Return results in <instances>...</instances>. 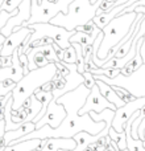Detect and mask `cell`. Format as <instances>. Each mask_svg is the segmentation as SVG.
<instances>
[{
  "label": "cell",
  "mask_w": 145,
  "mask_h": 151,
  "mask_svg": "<svg viewBox=\"0 0 145 151\" xmlns=\"http://www.w3.org/2000/svg\"><path fill=\"white\" fill-rule=\"evenodd\" d=\"M139 138H140L141 141H145V127L141 131H139Z\"/></svg>",
  "instance_id": "83f0119b"
},
{
  "label": "cell",
  "mask_w": 145,
  "mask_h": 151,
  "mask_svg": "<svg viewBox=\"0 0 145 151\" xmlns=\"http://www.w3.org/2000/svg\"><path fill=\"white\" fill-rule=\"evenodd\" d=\"M74 0H32V12H31V19L24 21L21 25L28 27L32 24L37 23H49L54 16H57L60 12L68 13L69 12V5Z\"/></svg>",
  "instance_id": "8992f818"
},
{
  "label": "cell",
  "mask_w": 145,
  "mask_h": 151,
  "mask_svg": "<svg viewBox=\"0 0 145 151\" xmlns=\"http://www.w3.org/2000/svg\"><path fill=\"white\" fill-rule=\"evenodd\" d=\"M83 151H94V150H91V149H88V147H87V149H86V150H83Z\"/></svg>",
  "instance_id": "d6a6232c"
},
{
  "label": "cell",
  "mask_w": 145,
  "mask_h": 151,
  "mask_svg": "<svg viewBox=\"0 0 145 151\" xmlns=\"http://www.w3.org/2000/svg\"><path fill=\"white\" fill-rule=\"evenodd\" d=\"M8 93H11V90H8L7 88H4V86L1 85V82H0V97H4V96H7Z\"/></svg>",
  "instance_id": "4316f807"
},
{
  "label": "cell",
  "mask_w": 145,
  "mask_h": 151,
  "mask_svg": "<svg viewBox=\"0 0 145 151\" xmlns=\"http://www.w3.org/2000/svg\"><path fill=\"white\" fill-rule=\"evenodd\" d=\"M95 29H96V25H95V23H94V21L91 20V21H88V23L83 24V25H79V27H78L77 29H75V31L85 32V33H87V35H92Z\"/></svg>",
  "instance_id": "7402d4cb"
},
{
  "label": "cell",
  "mask_w": 145,
  "mask_h": 151,
  "mask_svg": "<svg viewBox=\"0 0 145 151\" xmlns=\"http://www.w3.org/2000/svg\"><path fill=\"white\" fill-rule=\"evenodd\" d=\"M33 29L31 27H16L13 29V32L8 37H5V41L3 42V45L0 47V56L7 57V56H12L17 48H20V45L24 42V40L28 36H31Z\"/></svg>",
  "instance_id": "9c48e42d"
},
{
  "label": "cell",
  "mask_w": 145,
  "mask_h": 151,
  "mask_svg": "<svg viewBox=\"0 0 145 151\" xmlns=\"http://www.w3.org/2000/svg\"><path fill=\"white\" fill-rule=\"evenodd\" d=\"M7 146V142H5V139L3 138V137H0V147H5Z\"/></svg>",
  "instance_id": "f1b7e54d"
},
{
  "label": "cell",
  "mask_w": 145,
  "mask_h": 151,
  "mask_svg": "<svg viewBox=\"0 0 145 151\" xmlns=\"http://www.w3.org/2000/svg\"><path fill=\"white\" fill-rule=\"evenodd\" d=\"M108 135L112 141L117 143L120 151L127 149V134H125V130L123 131V133H117V131L111 126V129H109V131H108Z\"/></svg>",
  "instance_id": "e0dca14e"
},
{
  "label": "cell",
  "mask_w": 145,
  "mask_h": 151,
  "mask_svg": "<svg viewBox=\"0 0 145 151\" xmlns=\"http://www.w3.org/2000/svg\"><path fill=\"white\" fill-rule=\"evenodd\" d=\"M83 77H85V86L86 88H88L91 90V89L94 88V86H95V83H96V80L95 78H94V76L90 73V72H85V73H83Z\"/></svg>",
  "instance_id": "603a6c76"
},
{
  "label": "cell",
  "mask_w": 145,
  "mask_h": 151,
  "mask_svg": "<svg viewBox=\"0 0 145 151\" xmlns=\"http://www.w3.org/2000/svg\"><path fill=\"white\" fill-rule=\"evenodd\" d=\"M4 41H5V37L3 36V35H0V47L3 45V42H4Z\"/></svg>",
  "instance_id": "4dcf8cb0"
},
{
  "label": "cell",
  "mask_w": 145,
  "mask_h": 151,
  "mask_svg": "<svg viewBox=\"0 0 145 151\" xmlns=\"http://www.w3.org/2000/svg\"><path fill=\"white\" fill-rule=\"evenodd\" d=\"M36 130V123L34 122H25L24 125H21L18 129L16 130H11V131H5V134L3 135V138L7 142V146L11 145L13 141H17L18 138L26 135V134H31L32 131Z\"/></svg>",
  "instance_id": "5bb4252c"
},
{
  "label": "cell",
  "mask_w": 145,
  "mask_h": 151,
  "mask_svg": "<svg viewBox=\"0 0 145 151\" xmlns=\"http://www.w3.org/2000/svg\"><path fill=\"white\" fill-rule=\"evenodd\" d=\"M77 142L74 138H46L42 151H60V150H74Z\"/></svg>",
  "instance_id": "7c38bea8"
},
{
  "label": "cell",
  "mask_w": 145,
  "mask_h": 151,
  "mask_svg": "<svg viewBox=\"0 0 145 151\" xmlns=\"http://www.w3.org/2000/svg\"><path fill=\"white\" fill-rule=\"evenodd\" d=\"M143 106H145V97H139L135 101L127 102L123 107L117 109L115 111V117L112 119V127L117 133H123L125 130V123L133 115V113L140 110Z\"/></svg>",
  "instance_id": "ba28073f"
},
{
  "label": "cell",
  "mask_w": 145,
  "mask_h": 151,
  "mask_svg": "<svg viewBox=\"0 0 145 151\" xmlns=\"http://www.w3.org/2000/svg\"><path fill=\"white\" fill-rule=\"evenodd\" d=\"M41 89L44 91H53V89H54V83H53V81H49V82L44 83V85L41 86Z\"/></svg>",
  "instance_id": "484cf974"
},
{
  "label": "cell",
  "mask_w": 145,
  "mask_h": 151,
  "mask_svg": "<svg viewBox=\"0 0 145 151\" xmlns=\"http://www.w3.org/2000/svg\"><path fill=\"white\" fill-rule=\"evenodd\" d=\"M0 149H1V147H0Z\"/></svg>",
  "instance_id": "e575fe53"
},
{
  "label": "cell",
  "mask_w": 145,
  "mask_h": 151,
  "mask_svg": "<svg viewBox=\"0 0 145 151\" xmlns=\"http://www.w3.org/2000/svg\"><path fill=\"white\" fill-rule=\"evenodd\" d=\"M106 109H111V110H115V111H116L117 107L115 106L114 104H111V102H109L108 99L100 93L99 86L95 83V86L91 89V91H90V94H88L87 99H86L85 105L80 107L79 115L87 114V113H90V111L102 113Z\"/></svg>",
  "instance_id": "52a82bcc"
},
{
  "label": "cell",
  "mask_w": 145,
  "mask_h": 151,
  "mask_svg": "<svg viewBox=\"0 0 145 151\" xmlns=\"http://www.w3.org/2000/svg\"><path fill=\"white\" fill-rule=\"evenodd\" d=\"M102 32V29L99 27H96V29L94 31L92 35H87L85 32H79V31H75V33L70 37V44L72 42H79L82 47H87V45H92L95 39L99 36V33Z\"/></svg>",
  "instance_id": "9a60e30c"
},
{
  "label": "cell",
  "mask_w": 145,
  "mask_h": 151,
  "mask_svg": "<svg viewBox=\"0 0 145 151\" xmlns=\"http://www.w3.org/2000/svg\"><path fill=\"white\" fill-rule=\"evenodd\" d=\"M21 1H23V0H4L0 9H4V11H7V12H13L15 9L18 8Z\"/></svg>",
  "instance_id": "44dd1931"
},
{
  "label": "cell",
  "mask_w": 145,
  "mask_h": 151,
  "mask_svg": "<svg viewBox=\"0 0 145 151\" xmlns=\"http://www.w3.org/2000/svg\"><path fill=\"white\" fill-rule=\"evenodd\" d=\"M62 63H68V64H77L78 63V57H77V50L75 48L70 45L68 49L63 50V58Z\"/></svg>",
  "instance_id": "ffe728a7"
},
{
  "label": "cell",
  "mask_w": 145,
  "mask_h": 151,
  "mask_svg": "<svg viewBox=\"0 0 145 151\" xmlns=\"http://www.w3.org/2000/svg\"><path fill=\"white\" fill-rule=\"evenodd\" d=\"M33 29L31 36H28L24 42L20 45L18 48V53H25L28 47L32 42L37 41L40 39H44V37H50L53 39L58 45H60L62 49H68L70 47V37L75 33V31H68L63 27H58L54 25L52 23H37V24H32L28 25Z\"/></svg>",
  "instance_id": "5b68a950"
},
{
  "label": "cell",
  "mask_w": 145,
  "mask_h": 151,
  "mask_svg": "<svg viewBox=\"0 0 145 151\" xmlns=\"http://www.w3.org/2000/svg\"><path fill=\"white\" fill-rule=\"evenodd\" d=\"M42 53L44 56L50 61V63H60V58L57 56V52L54 50L53 48V44H45V45H41V47H37Z\"/></svg>",
  "instance_id": "ac0fdd59"
},
{
  "label": "cell",
  "mask_w": 145,
  "mask_h": 151,
  "mask_svg": "<svg viewBox=\"0 0 145 151\" xmlns=\"http://www.w3.org/2000/svg\"><path fill=\"white\" fill-rule=\"evenodd\" d=\"M18 58H20V63L21 66H23V70H24V76H26L29 73V60H28V56L25 53H18Z\"/></svg>",
  "instance_id": "cb8c5ba5"
},
{
  "label": "cell",
  "mask_w": 145,
  "mask_h": 151,
  "mask_svg": "<svg viewBox=\"0 0 145 151\" xmlns=\"http://www.w3.org/2000/svg\"><path fill=\"white\" fill-rule=\"evenodd\" d=\"M55 73H57V65L55 63H50L44 68H37L34 70H31L26 76H24L12 90V110L20 109L24 101L28 99L32 94H34V91L41 88L44 83L52 81Z\"/></svg>",
  "instance_id": "3957f363"
},
{
  "label": "cell",
  "mask_w": 145,
  "mask_h": 151,
  "mask_svg": "<svg viewBox=\"0 0 145 151\" xmlns=\"http://www.w3.org/2000/svg\"><path fill=\"white\" fill-rule=\"evenodd\" d=\"M0 58H1V63H3V68H7V66L12 65V56H7V57L0 56Z\"/></svg>",
  "instance_id": "d4e9b609"
},
{
  "label": "cell",
  "mask_w": 145,
  "mask_h": 151,
  "mask_svg": "<svg viewBox=\"0 0 145 151\" xmlns=\"http://www.w3.org/2000/svg\"><path fill=\"white\" fill-rule=\"evenodd\" d=\"M3 149H4V147H1V149H0V151H3Z\"/></svg>",
  "instance_id": "836d02e7"
},
{
  "label": "cell",
  "mask_w": 145,
  "mask_h": 151,
  "mask_svg": "<svg viewBox=\"0 0 145 151\" xmlns=\"http://www.w3.org/2000/svg\"><path fill=\"white\" fill-rule=\"evenodd\" d=\"M90 1H91V3H92V4H95V3H96V1H98V0H90Z\"/></svg>",
  "instance_id": "1f68e13d"
},
{
  "label": "cell",
  "mask_w": 145,
  "mask_h": 151,
  "mask_svg": "<svg viewBox=\"0 0 145 151\" xmlns=\"http://www.w3.org/2000/svg\"><path fill=\"white\" fill-rule=\"evenodd\" d=\"M23 77H24V70L23 66H21L20 58H18V48H17L12 55V65L0 69V81L5 80V78H11L15 82H18Z\"/></svg>",
  "instance_id": "8fae6325"
},
{
  "label": "cell",
  "mask_w": 145,
  "mask_h": 151,
  "mask_svg": "<svg viewBox=\"0 0 145 151\" xmlns=\"http://www.w3.org/2000/svg\"><path fill=\"white\" fill-rule=\"evenodd\" d=\"M66 115H68V113H66L65 106L58 104L55 99H52L49 106H48L46 113L44 114V117L36 123V130L41 129L45 125H49L52 129H57L63 122Z\"/></svg>",
  "instance_id": "30bf717a"
},
{
  "label": "cell",
  "mask_w": 145,
  "mask_h": 151,
  "mask_svg": "<svg viewBox=\"0 0 145 151\" xmlns=\"http://www.w3.org/2000/svg\"><path fill=\"white\" fill-rule=\"evenodd\" d=\"M40 143H41V139H28V141H23L15 145L5 146L3 151H34L38 149Z\"/></svg>",
  "instance_id": "2e32d148"
},
{
  "label": "cell",
  "mask_w": 145,
  "mask_h": 151,
  "mask_svg": "<svg viewBox=\"0 0 145 151\" xmlns=\"http://www.w3.org/2000/svg\"><path fill=\"white\" fill-rule=\"evenodd\" d=\"M137 15L135 11L128 13H122V15L116 16L115 19H112L102 31H103V40L100 42V47L98 49V60L94 61L98 68H100V61L108 56L109 50L112 48H115L125 36L128 35L132 24L136 21Z\"/></svg>",
  "instance_id": "7a4b0ae2"
},
{
  "label": "cell",
  "mask_w": 145,
  "mask_h": 151,
  "mask_svg": "<svg viewBox=\"0 0 145 151\" xmlns=\"http://www.w3.org/2000/svg\"><path fill=\"white\" fill-rule=\"evenodd\" d=\"M102 1L103 0H98L95 4H92L90 0H74L69 5L68 13L60 12L49 23L58 27H63L68 31H75L79 25H83L95 17L96 11L102 4Z\"/></svg>",
  "instance_id": "277c9868"
},
{
  "label": "cell",
  "mask_w": 145,
  "mask_h": 151,
  "mask_svg": "<svg viewBox=\"0 0 145 151\" xmlns=\"http://www.w3.org/2000/svg\"><path fill=\"white\" fill-rule=\"evenodd\" d=\"M90 91L91 90L88 88H86L85 83H80L77 89L68 91L63 96H61L57 99V102L65 106L68 115H66L63 122L57 129H52L49 125H45L41 129H38V130H34L31 134H26V135L18 138L17 141H13L11 145L18 143V142H23V141H28V139H34V138H37V139L72 138L79 131H87L91 135H98L106 127L107 123L92 121V118L90 117L88 113L87 114L79 115V110L85 105Z\"/></svg>",
  "instance_id": "6da1fadb"
},
{
  "label": "cell",
  "mask_w": 145,
  "mask_h": 151,
  "mask_svg": "<svg viewBox=\"0 0 145 151\" xmlns=\"http://www.w3.org/2000/svg\"><path fill=\"white\" fill-rule=\"evenodd\" d=\"M90 73L91 74H102L108 78H115L122 73V70H120V69H111V68H107V69L106 68H96V69H91Z\"/></svg>",
  "instance_id": "d6986e66"
},
{
  "label": "cell",
  "mask_w": 145,
  "mask_h": 151,
  "mask_svg": "<svg viewBox=\"0 0 145 151\" xmlns=\"http://www.w3.org/2000/svg\"><path fill=\"white\" fill-rule=\"evenodd\" d=\"M96 85L100 89V93L103 94L111 104H114L117 109H120V107H123L125 105V101L120 98V96L114 90V88H112L111 85H108L107 82H104V81H102V80H96Z\"/></svg>",
  "instance_id": "4fadbf2b"
},
{
  "label": "cell",
  "mask_w": 145,
  "mask_h": 151,
  "mask_svg": "<svg viewBox=\"0 0 145 151\" xmlns=\"http://www.w3.org/2000/svg\"><path fill=\"white\" fill-rule=\"evenodd\" d=\"M140 115H141L143 118H145V106H143V107L140 109Z\"/></svg>",
  "instance_id": "f546056e"
}]
</instances>
